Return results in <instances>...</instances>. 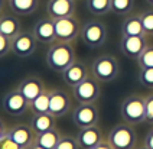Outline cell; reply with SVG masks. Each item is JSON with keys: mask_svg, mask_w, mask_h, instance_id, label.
Listing matches in <instances>:
<instances>
[{"mask_svg": "<svg viewBox=\"0 0 153 149\" xmlns=\"http://www.w3.org/2000/svg\"><path fill=\"white\" fill-rule=\"evenodd\" d=\"M146 122L153 123V93L146 96Z\"/></svg>", "mask_w": 153, "mask_h": 149, "instance_id": "33", "label": "cell"}, {"mask_svg": "<svg viewBox=\"0 0 153 149\" xmlns=\"http://www.w3.org/2000/svg\"><path fill=\"white\" fill-rule=\"evenodd\" d=\"M9 129H10V127H7L6 122H4V120L0 117V139H1L3 136H6V135H7V133H9Z\"/></svg>", "mask_w": 153, "mask_h": 149, "instance_id": "35", "label": "cell"}, {"mask_svg": "<svg viewBox=\"0 0 153 149\" xmlns=\"http://www.w3.org/2000/svg\"><path fill=\"white\" fill-rule=\"evenodd\" d=\"M107 140L114 149H134L137 146V135L133 124L124 122L116 124L107 135Z\"/></svg>", "mask_w": 153, "mask_h": 149, "instance_id": "4", "label": "cell"}, {"mask_svg": "<svg viewBox=\"0 0 153 149\" xmlns=\"http://www.w3.org/2000/svg\"><path fill=\"white\" fill-rule=\"evenodd\" d=\"M140 20L146 35H153V9L145 10L143 13H140Z\"/></svg>", "mask_w": 153, "mask_h": 149, "instance_id": "30", "label": "cell"}, {"mask_svg": "<svg viewBox=\"0 0 153 149\" xmlns=\"http://www.w3.org/2000/svg\"><path fill=\"white\" fill-rule=\"evenodd\" d=\"M0 149H23V148L19 146L9 135H6V136H3L0 139Z\"/></svg>", "mask_w": 153, "mask_h": 149, "instance_id": "32", "label": "cell"}, {"mask_svg": "<svg viewBox=\"0 0 153 149\" xmlns=\"http://www.w3.org/2000/svg\"><path fill=\"white\" fill-rule=\"evenodd\" d=\"M134 149H149V148H146V146H145V143H143L142 146H136V148H134Z\"/></svg>", "mask_w": 153, "mask_h": 149, "instance_id": "39", "label": "cell"}, {"mask_svg": "<svg viewBox=\"0 0 153 149\" xmlns=\"http://www.w3.org/2000/svg\"><path fill=\"white\" fill-rule=\"evenodd\" d=\"M39 0H9V7L17 16H27L36 12Z\"/></svg>", "mask_w": 153, "mask_h": 149, "instance_id": "22", "label": "cell"}, {"mask_svg": "<svg viewBox=\"0 0 153 149\" xmlns=\"http://www.w3.org/2000/svg\"><path fill=\"white\" fill-rule=\"evenodd\" d=\"M85 6L94 16H104L111 12V0H85Z\"/></svg>", "mask_w": 153, "mask_h": 149, "instance_id": "24", "label": "cell"}, {"mask_svg": "<svg viewBox=\"0 0 153 149\" xmlns=\"http://www.w3.org/2000/svg\"><path fill=\"white\" fill-rule=\"evenodd\" d=\"M146 35L140 15H130L121 23V36H140Z\"/></svg>", "mask_w": 153, "mask_h": 149, "instance_id": "20", "label": "cell"}, {"mask_svg": "<svg viewBox=\"0 0 153 149\" xmlns=\"http://www.w3.org/2000/svg\"><path fill=\"white\" fill-rule=\"evenodd\" d=\"M146 3H149L150 6H153V0H146Z\"/></svg>", "mask_w": 153, "mask_h": 149, "instance_id": "40", "label": "cell"}, {"mask_svg": "<svg viewBox=\"0 0 153 149\" xmlns=\"http://www.w3.org/2000/svg\"><path fill=\"white\" fill-rule=\"evenodd\" d=\"M27 149H45V148H42V146H39L38 143H33L32 146H29V148H27Z\"/></svg>", "mask_w": 153, "mask_h": 149, "instance_id": "38", "label": "cell"}, {"mask_svg": "<svg viewBox=\"0 0 153 149\" xmlns=\"http://www.w3.org/2000/svg\"><path fill=\"white\" fill-rule=\"evenodd\" d=\"M45 61L52 71L62 74L76 61L75 49L71 45V42L55 41L52 45H49V49L46 51Z\"/></svg>", "mask_w": 153, "mask_h": 149, "instance_id": "1", "label": "cell"}, {"mask_svg": "<svg viewBox=\"0 0 153 149\" xmlns=\"http://www.w3.org/2000/svg\"><path fill=\"white\" fill-rule=\"evenodd\" d=\"M1 106L3 110L10 116H23L25 113H27V110H30V101L19 91V88H13L7 91L3 96Z\"/></svg>", "mask_w": 153, "mask_h": 149, "instance_id": "8", "label": "cell"}, {"mask_svg": "<svg viewBox=\"0 0 153 149\" xmlns=\"http://www.w3.org/2000/svg\"><path fill=\"white\" fill-rule=\"evenodd\" d=\"M90 74H91V71L88 70V67L82 61L76 60L69 68H67L62 72V78H64L67 86H69L72 88L75 86H78L79 83H82Z\"/></svg>", "mask_w": 153, "mask_h": 149, "instance_id": "16", "label": "cell"}, {"mask_svg": "<svg viewBox=\"0 0 153 149\" xmlns=\"http://www.w3.org/2000/svg\"><path fill=\"white\" fill-rule=\"evenodd\" d=\"M12 52V39L0 34V58H4Z\"/></svg>", "mask_w": 153, "mask_h": 149, "instance_id": "31", "label": "cell"}, {"mask_svg": "<svg viewBox=\"0 0 153 149\" xmlns=\"http://www.w3.org/2000/svg\"><path fill=\"white\" fill-rule=\"evenodd\" d=\"M55 120H56V117L49 112L48 113H33L32 119H30V126L33 127V130L36 133H42V132L56 127Z\"/></svg>", "mask_w": 153, "mask_h": 149, "instance_id": "19", "label": "cell"}, {"mask_svg": "<svg viewBox=\"0 0 153 149\" xmlns=\"http://www.w3.org/2000/svg\"><path fill=\"white\" fill-rule=\"evenodd\" d=\"M104 139H105L104 133L98 124L79 129L78 135H76V140H78L81 149H91L94 146H97L98 143H101Z\"/></svg>", "mask_w": 153, "mask_h": 149, "instance_id": "14", "label": "cell"}, {"mask_svg": "<svg viewBox=\"0 0 153 149\" xmlns=\"http://www.w3.org/2000/svg\"><path fill=\"white\" fill-rule=\"evenodd\" d=\"M0 34L13 39L17 34H20L19 19L10 15H0Z\"/></svg>", "mask_w": 153, "mask_h": 149, "instance_id": "23", "label": "cell"}, {"mask_svg": "<svg viewBox=\"0 0 153 149\" xmlns=\"http://www.w3.org/2000/svg\"><path fill=\"white\" fill-rule=\"evenodd\" d=\"M145 146L149 149H153V127L146 133L145 136Z\"/></svg>", "mask_w": 153, "mask_h": 149, "instance_id": "34", "label": "cell"}, {"mask_svg": "<svg viewBox=\"0 0 153 149\" xmlns=\"http://www.w3.org/2000/svg\"><path fill=\"white\" fill-rule=\"evenodd\" d=\"M72 96L78 103H95L101 97V83L90 74L82 83L72 87Z\"/></svg>", "mask_w": 153, "mask_h": 149, "instance_id": "6", "label": "cell"}, {"mask_svg": "<svg viewBox=\"0 0 153 149\" xmlns=\"http://www.w3.org/2000/svg\"><path fill=\"white\" fill-rule=\"evenodd\" d=\"M33 35L36 36L38 42H42L46 45H52L56 41L55 36V26H53V19L48 18L39 19L33 26Z\"/></svg>", "mask_w": 153, "mask_h": 149, "instance_id": "18", "label": "cell"}, {"mask_svg": "<svg viewBox=\"0 0 153 149\" xmlns=\"http://www.w3.org/2000/svg\"><path fill=\"white\" fill-rule=\"evenodd\" d=\"M72 100L64 88H49V113L55 117H62L71 110Z\"/></svg>", "mask_w": 153, "mask_h": 149, "instance_id": "10", "label": "cell"}, {"mask_svg": "<svg viewBox=\"0 0 153 149\" xmlns=\"http://www.w3.org/2000/svg\"><path fill=\"white\" fill-rule=\"evenodd\" d=\"M46 13L51 19L74 16L75 0H49L46 4Z\"/></svg>", "mask_w": 153, "mask_h": 149, "instance_id": "17", "label": "cell"}, {"mask_svg": "<svg viewBox=\"0 0 153 149\" xmlns=\"http://www.w3.org/2000/svg\"><path fill=\"white\" fill-rule=\"evenodd\" d=\"M30 112L33 113H48L49 112V88L41 93L35 100L30 101Z\"/></svg>", "mask_w": 153, "mask_h": 149, "instance_id": "25", "label": "cell"}, {"mask_svg": "<svg viewBox=\"0 0 153 149\" xmlns=\"http://www.w3.org/2000/svg\"><path fill=\"white\" fill-rule=\"evenodd\" d=\"M17 88H19V91H20L29 101H32V100H35L41 93H43L48 87H46V84H45V81H43L42 78H39V77H36V75H29V77L23 78L19 83Z\"/></svg>", "mask_w": 153, "mask_h": 149, "instance_id": "15", "label": "cell"}, {"mask_svg": "<svg viewBox=\"0 0 153 149\" xmlns=\"http://www.w3.org/2000/svg\"><path fill=\"white\" fill-rule=\"evenodd\" d=\"M79 36L88 48H100L107 39V26L101 20H88L81 28Z\"/></svg>", "mask_w": 153, "mask_h": 149, "instance_id": "5", "label": "cell"}, {"mask_svg": "<svg viewBox=\"0 0 153 149\" xmlns=\"http://www.w3.org/2000/svg\"><path fill=\"white\" fill-rule=\"evenodd\" d=\"M6 4H9V0H0V15L3 13V10L6 7Z\"/></svg>", "mask_w": 153, "mask_h": 149, "instance_id": "37", "label": "cell"}, {"mask_svg": "<svg viewBox=\"0 0 153 149\" xmlns=\"http://www.w3.org/2000/svg\"><path fill=\"white\" fill-rule=\"evenodd\" d=\"M147 35L140 36H121L120 39V51L123 55L131 60H139V57L147 46Z\"/></svg>", "mask_w": 153, "mask_h": 149, "instance_id": "12", "label": "cell"}, {"mask_svg": "<svg viewBox=\"0 0 153 149\" xmlns=\"http://www.w3.org/2000/svg\"><path fill=\"white\" fill-rule=\"evenodd\" d=\"M53 26H55V36L56 41L61 42H72L78 36L81 35V28L78 19L74 16L69 18L53 19Z\"/></svg>", "mask_w": 153, "mask_h": 149, "instance_id": "9", "label": "cell"}, {"mask_svg": "<svg viewBox=\"0 0 153 149\" xmlns=\"http://www.w3.org/2000/svg\"><path fill=\"white\" fill-rule=\"evenodd\" d=\"M137 64L140 68H153V45L146 46V49L139 57Z\"/></svg>", "mask_w": 153, "mask_h": 149, "instance_id": "27", "label": "cell"}, {"mask_svg": "<svg viewBox=\"0 0 153 149\" xmlns=\"http://www.w3.org/2000/svg\"><path fill=\"white\" fill-rule=\"evenodd\" d=\"M91 149H114V148L111 146L110 142H108V140H107V138H105L101 143H98L97 146H94V148H91Z\"/></svg>", "mask_w": 153, "mask_h": 149, "instance_id": "36", "label": "cell"}, {"mask_svg": "<svg viewBox=\"0 0 153 149\" xmlns=\"http://www.w3.org/2000/svg\"><path fill=\"white\" fill-rule=\"evenodd\" d=\"M139 81L143 87L153 90V68H140L139 70Z\"/></svg>", "mask_w": 153, "mask_h": 149, "instance_id": "29", "label": "cell"}, {"mask_svg": "<svg viewBox=\"0 0 153 149\" xmlns=\"http://www.w3.org/2000/svg\"><path fill=\"white\" fill-rule=\"evenodd\" d=\"M38 39L33 32H20L12 39V54L19 58H27L36 51Z\"/></svg>", "mask_w": 153, "mask_h": 149, "instance_id": "11", "label": "cell"}, {"mask_svg": "<svg viewBox=\"0 0 153 149\" xmlns=\"http://www.w3.org/2000/svg\"><path fill=\"white\" fill-rule=\"evenodd\" d=\"M55 149H81L76 136H71V135H62L61 140L58 142Z\"/></svg>", "mask_w": 153, "mask_h": 149, "instance_id": "28", "label": "cell"}, {"mask_svg": "<svg viewBox=\"0 0 153 149\" xmlns=\"http://www.w3.org/2000/svg\"><path fill=\"white\" fill-rule=\"evenodd\" d=\"M134 7V0H111V12L119 16H127Z\"/></svg>", "mask_w": 153, "mask_h": 149, "instance_id": "26", "label": "cell"}, {"mask_svg": "<svg viewBox=\"0 0 153 149\" xmlns=\"http://www.w3.org/2000/svg\"><path fill=\"white\" fill-rule=\"evenodd\" d=\"M90 70L100 83H110L119 77L120 65L116 57L110 54H102L93 61Z\"/></svg>", "mask_w": 153, "mask_h": 149, "instance_id": "3", "label": "cell"}, {"mask_svg": "<svg viewBox=\"0 0 153 149\" xmlns=\"http://www.w3.org/2000/svg\"><path fill=\"white\" fill-rule=\"evenodd\" d=\"M98 120L100 112L95 103H78V106L72 110V122L79 129L98 124Z\"/></svg>", "mask_w": 153, "mask_h": 149, "instance_id": "7", "label": "cell"}, {"mask_svg": "<svg viewBox=\"0 0 153 149\" xmlns=\"http://www.w3.org/2000/svg\"><path fill=\"white\" fill-rule=\"evenodd\" d=\"M7 135L23 149L32 146L36 139V132L30 126V123H17L9 129Z\"/></svg>", "mask_w": 153, "mask_h": 149, "instance_id": "13", "label": "cell"}, {"mask_svg": "<svg viewBox=\"0 0 153 149\" xmlns=\"http://www.w3.org/2000/svg\"><path fill=\"white\" fill-rule=\"evenodd\" d=\"M120 114L123 120L130 124H140L146 122V97L140 94L127 96L121 101Z\"/></svg>", "mask_w": 153, "mask_h": 149, "instance_id": "2", "label": "cell"}, {"mask_svg": "<svg viewBox=\"0 0 153 149\" xmlns=\"http://www.w3.org/2000/svg\"><path fill=\"white\" fill-rule=\"evenodd\" d=\"M61 138H62L61 130L58 127H53V129H49V130L42 132V133H36L35 143H38L39 146H42L45 149H55Z\"/></svg>", "mask_w": 153, "mask_h": 149, "instance_id": "21", "label": "cell"}]
</instances>
